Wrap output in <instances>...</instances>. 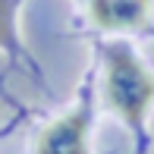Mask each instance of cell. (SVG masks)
<instances>
[{
	"label": "cell",
	"instance_id": "cell-1",
	"mask_svg": "<svg viewBox=\"0 0 154 154\" xmlns=\"http://www.w3.org/2000/svg\"><path fill=\"white\" fill-rule=\"evenodd\" d=\"M151 101H154V75L132 54V47L113 44L107 51V69H104V104L129 129L142 132Z\"/></svg>",
	"mask_w": 154,
	"mask_h": 154
},
{
	"label": "cell",
	"instance_id": "cell-2",
	"mask_svg": "<svg viewBox=\"0 0 154 154\" xmlns=\"http://www.w3.org/2000/svg\"><path fill=\"white\" fill-rule=\"evenodd\" d=\"M88 126H91V113L88 104H82L41 129L35 154H88Z\"/></svg>",
	"mask_w": 154,
	"mask_h": 154
},
{
	"label": "cell",
	"instance_id": "cell-3",
	"mask_svg": "<svg viewBox=\"0 0 154 154\" xmlns=\"http://www.w3.org/2000/svg\"><path fill=\"white\" fill-rule=\"evenodd\" d=\"M91 22L104 32H132L151 22V0H91Z\"/></svg>",
	"mask_w": 154,
	"mask_h": 154
},
{
	"label": "cell",
	"instance_id": "cell-4",
	"mask_svg": "<svg viewBox=\"0 0 154 154\" xmlns=\"http://www.w3.org/2000/svg\"><path fill=\"white\" fill-rule=\"evenodd\" d=\"M13 44V19H10V0H0V47Z\"/></svg>",
	"mask_w": 154,
	"mask_h": 154
}]
</instances>
